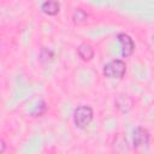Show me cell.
Returning <instances> with one entry per match:
<instances>
[{"label":"cell","instance_id":"cell-9","mask_svg":"<svg viewBox=\"0 0 154 154\" xmlns=\"http://www.w3.org/2000/svg\"><path fill=\"white\" fill-rule=\"evenodd\" d=\"M88 18V13L83 8H76L72 14V20L75 24H82Z\"/></svg>","mask_w":154,"mask_h":154},{"label":"cell","instance_id":"cell-3","mask_svg":"<svg viewBox=\"0 0 154 154\" xmlns=\"http://www.w3.org/2000/svg\"><path fill=\"white\" fill-rule=\"evenodd\" d=\"M149 131L146 128L137 126L134 130V138H132V147L134 149H140L143 147H147L149 143Z\"/></svg>","mask_w":154,"mask_h":154},{"label":"cell","instance_id":"cell-10","mask_svg":"<svg viewBox=\"0 0 154 154\" xmlns=\"http://www.w3.org/2000/svg\"><path fill=\"white\" fill-rule=\"evenodd\" d=\"M53 58H54V54H53V52L51 49L45 48V47L41 49L40 55H38V59H40L41 63H43V64L45 63H49V61L53 60Z\"/></svg>","mask_w":154,"mask_h":154},{"label":"cell","instance_id":"cell-11","mask_svg":"<svg viewBox=\"0 0 154 154\" xmlns=\"http://www.w3.org/2000/svg\"><path fill=\"white\" fill-rule=\"evenodd\" d=\"M46 108H47V107H46V102H45V101H41V105H40L38 107H36L35 111H32L31 114H32L34 117H40L41 114H43V113L46 112Z\"/></svg>","mask_w":154,"mask_h":154},{"label":"cell","instance_id":"cell-12","mask_svg":"<svg viewBox=\"0 0 154 154\" xmlns=\"http://www.w3.org/2000/svg\"><path fill=\"white\" fill-rule=\"evenodd\" d=\"M5 148H6V143H5V140L4 138H1V154H4L5 153Z\"/></svg>","mask_w":154,"mask_h":154},{"label":"cell","instance_id":"cell-1","mask_svg":"<svg viewBox=\"0 0 154 154\" xmlns=\"http://www.w3.org/2000/svg\"><path fill=\"white\" fill-rule=\"evenodd\" d=\"M103 76L109 79H119L123 78L126 72V65L120 59H114L108 61L103 66Z\"/></svg>","mask_w":154,"mask_h":154},{"label":"cell","instance_id":"cell-4","mask_svg":"<svg viewBox=\"0 0 154 154\" xmlns=\"http://www.w3.org/2000/svg\"><path fill=\"white\" fill-rule=\"evenodd\" d=\"M117 38H118V42H119L120 46H122V55H123L124 58L130 57V55L134 53V51H135L134 40H132L128 34H124V32L118 34Z\"/></svg>","mask_w":154,"mask_h":154},{"label":"cell","instance_id":"cell-7","mask_svg":"<svg viewBox=\"0 0 154 154\" xmlns=\"http://www.w3.org/2000/svg\"><path fill=\"white\" fill-rule=\"evenodd\" d=\"M59 10H60V4L58 1L48 0L41 4V11L47 16H55L59 13Z\"/></svg>","mask_w":154,"mask_h":154},{"label":"cell","instance_id":"cell-6","mask_svg":"<svg viewBox=\"0 0 154 154\" xmlns=\"http://www.w3.org/2000/svg\"><path fill=\"white\" fill-rule=\"evenodd\" d=\"M114 105H116V108L122 112V113H128L131 108H132V105H134V101L129 96V95H125V94H122V95H118L116 101H114Z\"/></svg>","mask_w":154,"mask_h":154},{"label":"cell","instance_id":"cell-2","mask_svg":"<svg viewBox=\"0 0 154 154\" xmlns=\"http://www.w3.org/2000/svg\"><path fill=\"white\" fill-rule=\"evenodd\" d=\"M93 108L87 105H81L73 111V123L78 129L87 128L93 120Z\"/></svg>","mask_w":154,"mask_h":154},{"label":"cell","instance_id":"cell-5","mask_svg":"<svg viewBox=\"0 0 154 154\" xmlns=\"http://www.w3.org/2000/svg\"><path fill=\"white\" fill-rule=\"evenodd\" d=\"M112 149L116 154H125L129 152V144L126 138L122 135V134H117L113 137V142H112Z\"/></svg>","mask_w":154,"mask_h":154},{"label":"cell","instance_id":"cell-8","mask_svg":"<svg viewBox=\"0 0 154 154\" xmlns=\"http://www.w3.org/2000/svg\"><path fill=\"white\" fill-rule=\"evenodd\" d=\"M77 54H78V57L82 59V60H84V61H89V60H91L93 58H94V49H93V47L89 45V43H81L79 46H78V48H77Z\"/></svg>","mask_w":154,"mask_h":154}]
</instances>
